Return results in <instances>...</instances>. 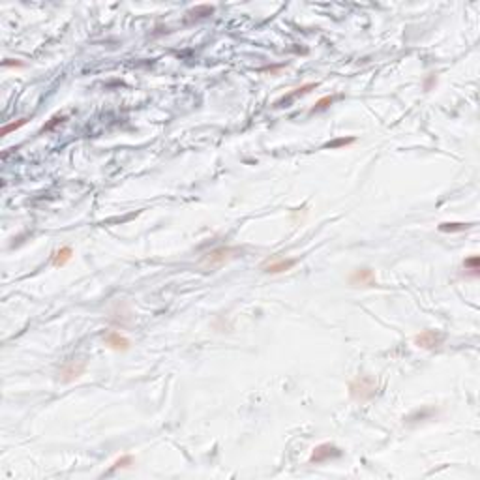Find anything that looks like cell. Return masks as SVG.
Returning a JSON list of instances; mask_svg holds the SVG:
<instances>
[{
	"label": "cell",
	"mask_w": 480,
	"mask_h": 480,
	"mask_svg": "<svg viewBox=\"0 0 480 480\" xmlns=\"http://www.w3.org/2000/svg\"><path fill=\"white\" fill-rule=\"evenodd\" d=\"M349 390H351V396H353L355 400L364 402V400L373 398V394H375V381H373L371 377L360 375L349 385Z\"/></svg>",
	"instance_id": "1"
},
{
	"label": "cell",
	"mask_w": 480,
	"mask_h": 480,
	"mask_svg": "<svg viewBox=\"0 0 480 480\" xmlns=\"http://www.w3.org/2000/svg\"><path fill=\"white\" fill-rule=\"evenodd\" d=\"M341 456V450H339L336 444H330V443H323L319 446H315L313 452L310 456V463H325L329 460H334V458H339Z\"/></svg>",
	"instance_id": "2"
},
{
	"label": "cell",
	"mask_w": 480,
	"mask_h": 480,
	"mask_svg": "<svg viewBox=\"0 0 480 480\" xmlns=\"http://www.w3.org/2000/svg\"><path fill=\"white\" fill-rule=\"evenodd\" d=\"M296 264V259H280V257H272L268 261L263 263V272L266 274H283L287 270H291L293 266Z\"/></svg>",
	"instance_id": "3"
},
{
	"label": "cell",
	"mask_w": 480,
	"mask_h": 480,
	"mask_svg": "<svg viewBox=\"0 0 480 480\" xmlns=\"http://www.w3.org/2000/svg\"><path fill=\"white\" fill-rule=\"evenodd\" d=\"M443 334L435 332V330H424L418 336H414V343L422 349H435L437 345H441Z\"/></svg>",
	"instance_id": "4"
},
{
	"label": "cell",
	"mask_w": 480,
	"mask_h": 480,
	"mask_svg": "<svg viewBox=\"0 0 480 480\" xmlns=\"http://www.w3.org/2000/svg\"><path fill=\"white\" fill-rule=\"evenodd\" d=\"M351 285H362V287H373L375 285V274L371 268H358L349 276Z\"/></svg>",
	"instance_id": "5"
},
{
	"label": "cell",
	"mask_w": 480,
	"mask_h": 480,
	"mask_svg": "<svg viewBox=\"0 0 480 480\" xmlns=\"http://www.w3.org/2000/svg\"><path fill=\"white\" fill-rule=\"evenodd\" d=\"M86 364L83 362V360H72V362H68L66 366L62 368V371H60V375H62V381H66V383H70V381H74V379H77V377L83 375V371H85Z\"/></svg>",
	"instance_id": "6"
},
{
	"label": "cell",
	"mask_w": 480,
	"mask_h": 480,
	"mask_svg": "<svg viewBox=\"0 0 480 480\" xmlns=\"http://www.w3.org/2000/svg\"><path fill=\"white\" fill-rule=\"evenodd\" d=\"M105 345L109 349H113V351H128L130 349V339L122 336L120 332L111 330V332L105 334Z\"/></svg>",
	"instance_id": "7"
},
{
	"label": "cell",
	"mask_w": 480,
	"mask_h": 480,
	"mask_svg": "<svg viewBox=\"0 0 480 480\" xmlns=\"http://www.w3.org/2000/svg\"><path fill=\"white\" fill-rule=\"evenodd\" d=\"M72 255H74L72 248L64 246V248H60V250H57V252L53 254V259H51V263L55 264V266H64V264H68L70 261H72Z\"/></svg>",
	"instance_id": "8"
},
{
	"label": "cell",
	"mask_w": 480,
	"mask_h": 480,
	"mask_svg": "<svg viewBox=\"0 0 480 480\" xmlns=\"http://www.w3.org/2000/svg\"><path fill=\"white\" fill-rule=\"evenodd\" d=\"M229 254H231V250H229V248H218V250H212V252L207 255V263L208 264L223 263L225 259H229Z\"/></svg>",
	"instance_id": "9"
},
{
	"label": "cell",
	"mask_w": 480,
	"mask_h": 480,
	"mask_svg": "<svg viewBox=\"0 0 480 480\" xmlns=\"http://www.w3.org/2000/svg\"><path fill=\"white\" fill-rule=\"evenodd\" d=\"M463 268H465L471 276H475V278H477V276H479V270H480L479 255H471V257H467V259L463 261Z\"/></svg>",
	"instance_id": "10"
},
{
	"label": "cell",
	"mask_w": 480,
	"mask_h": 480,
	"mask_svg": "<svg viewBox=\"0 0 480 480\" xmlns=\"http://www.w3.org/2000/svg\"><path fill=\"white\" fill-rule=\"evenodd\" d=\"M315 83H308V85H304V86H300V88H296L295 92H291V94H287V96H283L282 100L278 102V104H287V102H291L293 98H296V96H302V94H306V92H310L311 88H315Z\"/></svg>",
	"instance_id": "11"
},
{
	"label": "cell",
	"mask_w": 480,
	"mask_h": 480,
	"mask_svg": "<svg viewBox=\"0 0 480 480\" xmlns=\"http://www.w3.org/2000/svg\"><path fill=\"white\" fill-rule=\"evenodd\" d=\"M469 227L471 223H441L439 229H441L443 233H458V231H465Z\"/></svg>",
	"instance_id": "12"
},
{
	"label": "cell",
	"mask_w": 480,
	"mask_h": 480,
	"mask_svg": "<svg viewBox=\"0 0 480 480\" xmlns=\"http://www.w3.org/2000/svg\"><path fill=\"white\" fill-rule=\"evenodd\" d=\"M25 124H27V118H21V120H17V122L6 124V126H4L2 130H0V135H2V137H6V135H8L10 132H15V130H19L21 126H25Z\"/></svg>",
	"instance_id": "13"
},
{
	"label": "cell",
	"mask_w": 480,
	"mask_h": 480,
	"mask_svg": "<svg viewBox=\"0 0 480 480\" xmlns=\"http://www.w3.org/2000/svg\"><path fill=\"white\" fill-rule=\"evenodd\" d=\"M332 102H334V98H332V96H325V98H321L319 102L315 104V107L311 109V113H315V111H323V109H327L329 105H332Z\"/></svg>",
	"instance_id": "14"
},
{
	"label": "cell",
	"mask_w": 480,
	"mask_h": 480,
	"mask_svg": "<svg viewBox=\"0 0 480 480\" xmlns=\"http://www.w3.org/2000/svg\"><path fill=\"white\" fill-rule=\"evenodd\" d=\"M133 463V458L132 456H122V458H118V460L114 461V467L113 469H126V467H130Z\"/></svg>",
	"instance_id": "15"
},
{
	"label": "cell",
	"mask_w": 480,
	"mask_h": 480,
	"mask_svg": "<svg viewBox=\"0 0 480 480\" xmlns=\"http://www.w3.org/2000/svg\"><path fill=\"white\" fill-rule=\"evenodd\" d=\"M349 143H353V139H338L334 143H329L327 147H338V145H349Z\"/></svg>",
	"instance_id": "16"
},
{
	"label": "cell",
	"mask_w": 480,
	"mask_h": 480,
	"mask_svg": "<svg viewBox=\"0 0 480 480\" xmlns=\"http://www.w3.org/2000/svg\"><path fill=\"white\" fill-rule=\"evenodd\" d=\"M62 120H64V116H55V118H53V122H51V124H47V126H45V128H43V130H51V128H53V126H55V124L62 122Z\"/></svg>",
	"instance_id": "17"
}]
</instances>
